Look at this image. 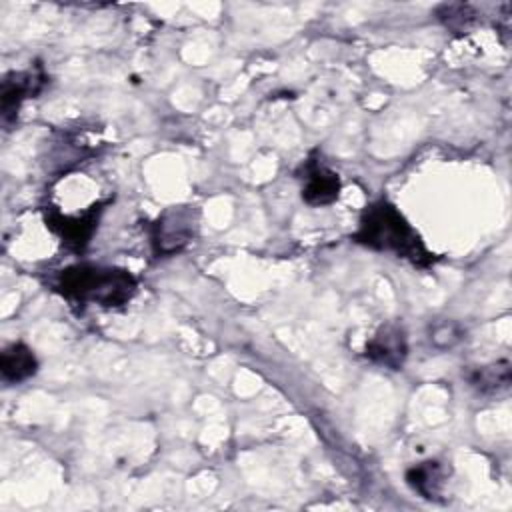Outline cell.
<instances>
[{"instance_id":"cell-1","label":"cell","mask_w":512,"mask_h":512,"mask_svg":"<svg viewBox=\"0 0 512 512\" xmlns=\"http://www.w3.org/2000/svg\"><path fill=\"white\" fill-rule=\"evenodd\" d=\"M354 240L378 252H394L416 266H428L434 260L408 220L388 200H378L366 206L358 230L354 232Z\"/></svg>"},{"instance_id":"cell-2","label":"cell","mask_w":512,"mask_h":512,"mask_svg":"<svg viewBox=\"0 0 512 512\" xmlns=\"http://www.w3.org/2000/svg\"><path fill=\"white\" fill-rule=\"evenodd\" d=\"M54 288L72 304H98L116 308L136 292V280L128 270L78 264L62 270Z\"/></svg>"},{"instance_id":"cell-3","label":"cell","mask_w":512,"mask_h":512,"mask_svg":"<svg viewBox=\"0 0 512 512\" xmlns=\"http://www.w3.org/2000/svg\"><path fill=\"white\" fill-rule=\"evenodd\" d=\"M198 212L194 206H174L166 210L152 226V248L156 256L180 252L196 234Z\"/></svg>"},{"instance_id":"cell-4","label":"cell","mask_w":512,"mask_h":512,"mask_svg":"<svg viewBox=\"0 0 512 512\" xmlns=\"http://www.w3.org/2000/svg\"><path fill=\"white\" fill-rule=\"evenodd\" d=\"M46 84V76L42 72L40 66H36L34 70H24V72H10L4 76L2 80V120L4 124L12 122L20 110V104L38 94Z\"/></svg>"},{"instance_id":"cell-5","label":"cell","mask_w":512,"mask_h":512,"mask_svg":"<svg viewBox=\"0 0 512 512\" xmlns=\"http://www.w3.org/2000/svg\"><path fill=\"white\" fill-rule=\"evenodd\" d=\"M366 356L374 364L390 370H400L408 356V340L404 328L398 324L380 326L366 342Z\"/></svg>"},{"instance_id":"cell-6","label":"cell","mask_w":512,"mask_h":512,"mask_svg":"<svg viewBox=\"0 0 512 512\" xmlns=\"http://www.w3.org/2000/svg\"><path fill=\"white\" fill-rule=\"evenodd\" d=\"M302 200L310 206H328L340 194V178L336 172L320 164L316 158H308L302 164Z\"/></svg>"},{"instance_id":"cell-7","label":"cell","mask_w":512,"mask_h":512,"mask_svg":"<svg viewBox=\"0 0 512 512\" xmlns=\"http://www.w3.org/2000/svg\"><path fill=\"white\" fill-rule=\"evenodd\" d=\"M98 212V206H92L82 216H62L60 212H48L46 226L52 232H56L68 248L80 252L86 248V244L92 238V232L98 226Z\"/></svg>"},{"instance_id":"cell-8","label":"cell","mask_w":512,"mask_h":512,"mask_svg":"<svg viewBox=\"0 0 512 512\" xmlns=\"http://www.w3.org/2000/svg\"><path fill=\"white\" fill-rule=\"evenodd\" d=\"M406 482L422 498L440 500L448 482V472L440 462L426 460L406 470Z\"/></svg>"},{"instance_id":"cell-9","label":"cell","mask_w":512,"mask_h":512,"mask_svg":"<svg viewBox=\"0 0 512 512\" xmlns=\"http://www.w3.org/2000/svg\"><path fill=\"white\" fill-rule=\"evenodd\" d=\"M36 370H38V360L26 344L14 342L4 348L0 358V372L4 382L20 384L30 376H34Z\"/></svg>"},{"instance_id":"cell-10","label":"cell","mask_w":512,"mask_h":512,"mask_svg":"<svg viewBox=\"0 0 512 512\" xmlns=\"http://www.w3.org/2000/svg\"><path fill=\"white\" fill-rule=\"evenodd\" d=\"M468 382L480 394H486V396L500 394V392L508 390V386L512 382L510 364L506 360H500L494 364L478 366L472 372H468Z\"/></svg>"},{"instance_id":"cell-11","label":"cell","mask_w":512,"mask_h":512,"mask_svg":"<svg viewBox=\"0 0 512 512\" xmlns=\"http://www.w3.org/2000/svg\"><path fill=\"white\" fill-rule=\"evenodd\" d=\"M438 18L452 30H468L476 20V12L468 4H444L436 10Z\"/></svg>"},{"instance_id":"cell-12","label":"cell","mask_w":512,"mask_h":512,"mask_svg":"<svg viewBox=\"0 0 512 512\" xmlns=\"http://www.w3.org/2000/svg\"><path fill=\"white\" fill-rule=\"evenodd\" d=\"M460 336H462V332L454 322H442V324H436L432 328L430 340L438 348H450L452 344H456L460 340Z\"/></svg>"}]
</instances>
